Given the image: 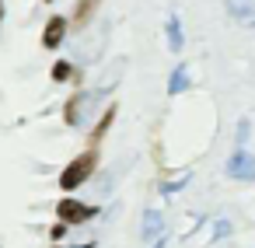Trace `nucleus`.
I'll return each mask as SVG.
<instances>
[{
    "instance_id": "1",
    "label": "nucleus",
    "mask_w": 255,
    "mask_h": 248,
    "mask_svg": "<svg viewBox=\"0 0 255 248\" xmlns=\"http://www.w3.org/2000/svg\"><path fill=\"white\" fill-rule=\"evenodd\" d=\"M95 168H98V150L91 147V150H84V154H77L63 171H60V189L63 192H74V189H81L91 175H95Z\"/></svg>"
},
{
    "instance_id": "2",
    "label": "nucleus",
    "mask_w": 255,
    "mask_h": 248,
    "mask_svg": "<svg viewBox=\"0 0 255 248\" xmlns=\"http://www.w3.org/2000/svg\"><path fill=\"white\" fill-rule=\"evenodd\" d=\"M95 213H98L95 206H88V203H81V199H74V196H63V199L56 203V217H60V224H67V227L88 224Z\"/></svg>"
},
{
    "instance_id": "3",
    "label": "nucleus",
    "mask_w": 255,
    "mask_h": 248,
    "mask_svg": "<svg viewBox=\"0 0 255 248\" xmlns=\"http://www.w3.org/2000/svg\"><path fill=\"white\" fill-rule=\"evenodd\" d=\"M102 91H109V84H105ZM102 91H77V95L67 102V109H63V119H67V126H81V123H84V116H88V105H95Z\"/></svg>"
},
{
    "instance_id": "4",
    "label": "nucleus",
    "mask_w": 255,
    "mask_h": 248,
    "mask_svg": "<svg viewBox=\"0 0 255 248\" xmlns=\"http://www.w3.org/2000/svg\"><path fill=\"white\" fill-rule=\"evenodd\" d=\"M227 175H231V178H241V182H255V157L238 147V150L227 157Z\"/></svg>"
},
{
    "instance_id": "5",
    "label": "nucleus",
    "mask_w": 255,
    "mask_h": 248,
    "mask_svg": "<svg viewBox=\"0 0 255 248\" xmlns=\"http://www.w3.org/2000/svg\"><path fill=\"white\" fill-rule=\"evenodd\" d=\"M227 4V14L245 25V28H255V0H224Z\"/></svg>"
},
{
    "instance_id": "6",
    "label": "nucleus",
    "mask_w": 255,
    "mask_h": 248,
    "mask_svg": "<svg viewBox=\"0 0 255 248\" xmlns=\"http://www.w3.org/2000/svg\"><path fill=\"white\" fill-rule=\"evenodd\" d=\"M63 35H67V18H49L46 21V32H42V46L46 49H60V42H63Z\"/></svg>"
},
{
    "instance_id": "7",
    "label": "nucleus",
    "mask_w": 255,
    "mask_h": 248,
    "mask_svg": "<svg viewBox=\"0 0 255 248\" xmlns=\"http://www.w3.org/2000/svg\"><path fill=\"white\" fill-rule=\"evenodd\" d=\"M98 4H102V0H77V11H74V25H77V28H84V25H88V21L95 18Z\"/></svg>"
},
{
    "instance_id": "8",
    "label": "nucleus",
    "mask_w": 255,
    "mask_h": 248,
    "mask_svg": "<svg viewBox=\"0 0 255 248\" xmlns=\"http://www.w3.org/2000/svg\"><path fill=\"white\" fill-rule=\"evenodd\" d=\"M182 21H178V14H168V49L171 53H182Z\"/></svg>"
},
{
    "instance_id": "9",
    "label": "nucleus",
    "mask_w": 255,
    "mask_h": 248,
    "mask_svg": "<svg viewBox=\"0 0 255 248\" xmlns=\"http://www.w3.org/2000/svg\"><path fill=\"white\" fill-rule=\"evenodd\" d=\"M185 88H189V67L178 63V67L171 70V77H168V95H178V91H185Z\"/></svg>"
},
{
    "instance_id": "10",
    "label": "nucleus",
    "mask_w": 255,
    "mask_h": 248,
    "mask_svg": "<svg viewBox=\"0 0 255 248\" xmlns=\"http://www.w3.org/2000/svg\"><path fill=\"white\" fill-rule=\"evenodd\" d=\"M116 112H119V109H116V105H109V109H105V112H102V119H98V126H95V129H91V143H98V140H102V136H105V133H109V126H112V123H116Z\"/></svg>"
},
{
    "instance_id": "11",
    "label": "nucleus",
    "mask_w": 255,
    "mask_h": 248,
    "mask_svg": "<svg viewBox=\"0 0 255 248\" xmlns=\"http://www.w3.org/2000/svg\"><path fill=\"white\" fill-rule=\"evenodd\" d=\"M150 234H161V213L157 210L143 213V238H150Z\"/></svg>"
},
{
    "instance_id": "12",
    "label": "nucleus",
    "mask_w": 255,
    "mask_h": 248,
    "mask_svg": "<svg viewBox=\"0 0 255 248\" xmlns=\"http://www.w3.org/2000/svg\"><path fill=\"white\" fill-rule=\"evenodd\" d=\"M74 77V67L67 63V60H60L56 67H53V81H70Z\"/></svg>"
},
{
    "instance_id": "13",
    "label": "nucleus",
    "mask_w": 255,
    "mask_h": 248,
    "mask_svg": "<svg viewBox=\"0 0 255 248\" xmlns=\"http://www.w3.org/2000/svg\"><path fill=\"white\" fill-rule=\"evenodd\" d=\"M49 234H53V241H56V238H63V234H67V224H56Z\"/></svg>"
},
{
    "instance_id": "14",
    "label": "nucleus",
    "mask_w": 255,
    "mask_h": 248,
    "mask_svg": "<svg viewBox=\"0 0 255 248\" xmlns=\"http://www.w3.org/2000/svg\"><path fill=\"white\" fill-rule=\"evenodd\" d=\"M0 21H4V0H0Z\"/></svg>"
},
{
    "instance_id": "15",
    "label": "nucleus",
    "mask_w": 255,
    "mask_h": 248,
    "mask_svg": "<svg viewBox=\"0 0 255 248\" xmlns=\"http://www.w3.org/2000/svg\"><path fill=\"white\" fill-rule=\"evenodd\" d=\"M70 248H95V245H70Z\"/></svg>"
},
{
    "instance_id": "16",
    "label": "nucleus",
    "mask_w": 255,
    "mask_h": 248,
    "mask_svg": "<svg viewBox=\"0 0 255 248\" xmlns=\"http://www.w3.org/2000/svg\"><path fill=\"white\" fill-rule=\"evenodd\" d=\"M46 4H53V0H46Z\"/></svg>"
}]
</instances>
